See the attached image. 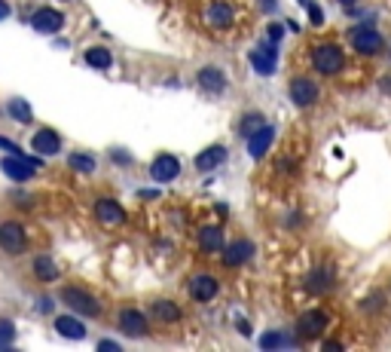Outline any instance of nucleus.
I'll use <instances>...</instances> for the list:
<instances>
[{"label":"nucleus","instance_id":"23","mask_svg":"<svg viewBox=\"0 0 391 352\" xmlns=\"http://www.w3.org/2000/svg\"><path fill=\"white\" fill-rule=\"evenodd\" d=\"M55 331H59L61 337H68V340H83V337H86V325L77 319V313L59 315V319H55Z\"/></svg>","mask_w":391,"mask_h":352},{"label":"nucleus","instance_id":"28","mask_svg":"<svg viewBox=\"0 0 391 352\" xmlns=\"http://www.w3.org/2000/svg\"><path fill=\"white\" fill-rule=\"evenodd\" d=\"M68 166L74 168V172H80V175H92L95 172V157H89V153H70L68 157Z\"/></svg>","mask_w":391,"mask_h":352},{"label":"nucleus","instance_id":"7","mask_svg":"<svg viewBox=\"0 0 391 352\" xmlns=\"http://www.w3.org/2000/svg\"><path fill=\"white\" fill-rule=\"evenodd\" d=\"M177 175H181V159L174 153H159L150 163V178L156 184H172Z\"/></svg>","mask_w":391,"mask_h":352},{"label":"nucleus","instance_id":"33","mask_svg":"<svg viewBox=\"0 0 391 352\" xmlns=\"http://www.w3.org/2000/svg\"><path fill=\"white\" fill-rule=\"evenodd\" d=\"M37 304H40V313H52V309H55V304H52V297H40V300H37Z\"/></svg>","mask_w":391,"mask_h":352},{"label":"nucleus","instance_id":"5","mask_svg":"<svg viewBox=\"0 0 391 352\" xmlns=\"http://www.w3.org/2000/svg\"><path fill=\"white\" fill-rule=\"evenodd\" d=\"M348 40H352L354 52H361V55H376L382 49V34L370 25H354L348 31Z\"/></svg>","mask_w":391,"mask_h":352},{"label":"nucleus","instance_id":"29","mask_svg":"<svg viewBox=\"0 0 391 352\" xmlns=\"http://www.w3.org/2000/svg\"><path fill=\"white\" fill-rule=\"evenodd\" d=\"M290 337H284V334H279V331H269V334H263L260 337V346L263 349H279V346H290Z\"/></svg>","mask_w":391,"mask_h":352},{"label":"nucleus","instance_id":"18","mask_svg":"<svg viewBox=\"0 0 391 352\" xmlns=\"http://www.w3.org/2000/svg\"><path fill=\"white\" fill-rule=\"evenodd\" d=\"M226 163V147L223 144H211V147H205V150H199L196 153V159H193V166H196V172H214L217 166H223Z\"/></svg>","mask_w":391,"mask_h":352},{"label":"nucleus","instance_id":"21","mask_svg":"<svg viewBox=\"0 0 391 352\" xmlns=\"http://www.w3.org/2000/svg\"><path fill=\"white\" fill-rule=\"evenodd\" d=\"M150 315L159 325H174V322H181V306L174 304V300H166V297H159V300H153L150 304Z\"/></svg>","mask_w":391,"mask_h":352},{"label":"nucleus","instance_id":"26","mask_svg":"<svg viewBox=\"0 0 391 352\" xmlns=\"http://www.w3.org/2000/svg\"><path fill=\"white\" fill-rule=\"evenodd\" d=\"M86 65H89V68H98V70H108V68L113 65L110 49H104V46H89V49H86Z\"/></svg>","mask_w":391,"mask_h":352},{"label":"nucleus","instance_id":"39","mask_svg":"<svg viewBox=\"0 0 391 352\" xmlns=\"http://www.w3.org/2000/svg\"><path fill=\"white\" fill-rule=\"evenodd\" d=\"M339 3H345V6H352V3H354V0H339Z\"/></svg>","mask_w":391,"mask_h":352},{"label":"nucleus","instance_id":"2","mask_svg":"<svg viewBox=\"0 0 391 352\" xmlns=\"http://www.w3.org/2000/svg\"><path fill=\"white\" fill-rule=\"evenodd\" d=\"M343 65H345V55L337 43H321V46L312 49V68H315L318 74L337 77L339 70H343Z\"/></svg>","mask_w":391,"mask_h":352},{"label":"nucleus","instance_id":"9","mask_svg":"<svg viewBox=\"0 0 391 352\" xmlns=\"http://www.w3.org/2000/svg\"><path fill=\"white\" fill-rule=\"evenodd\" d=\"M251 68L257 70L260 77L275 74V68H279V52H275V43H272V40L260 43L257 49H251Z\"/></svg>","mask_w":391,"mask_h":352},{"label":"nucleus","instance_id":"8","mask_svg":"<svg viewBox=\"0 0 391 352\" xmlns=\"http://www.w3.org/2000/svg\"><path fill=\"white\" fill-rule=\"evenodd\" d=\"M95 217H98V224H104V227H123L129 215H126V208L119 206L117 199L101 196V199H95Z\"/></svg>","mask_w":391,"mask_h":352},{"label":"nucleus","instance_id":"35","mask_svg":"<svg viewBox=\"0 0 391 352\" xmlns=\"http://www.w3.org/2000/svg\"><path fill=\"white\" fill-rule=\"evenodd\" d=\"M98 349H119V343L117 340H101L98 343Z\"/></svg>","mask_w":391,"mask_h":352},{"label":"nucleus","instance_id":"38","mask_svg":"<svg viewBox=\"0 0 391 352\" xmlns=\"http://www.w3.org/2000/svg\"><path fill=\"white\" fill-rule=\"evenodd\" d=\"M379 86H382V89H385V92L391 95V77H385V80H382V83H379Z\"/></svg>","mask_w":391,"mask_h":352},{"label":"nucleus","instance_id":"37","mask_svg":"<svg viewBox=\"0 0 391 352\" xmlns=\"http://www.w3.org/2000/svg\"><path fill=\"white\" fill-rule=\"evenodd\" d=\"M343 346H339V343H324V352H339Z\"/></svg>","mask_w":391,"mask_h":352},{"label":"nucleus","instance_id":"30","mask_svg":"<svg viewBox=\"0 0 391 352\" xmlns=\"http://www.w3.org/2000/svg\"><path fill=\"white\" fill-rule=\"evenodd\" d=\"M16 343V325L10 319H0V349H10Z\"/></svg>","mask_w":391,"mask_h":352},{"label":"nucleus","instance_id":"10","mask_svg":"<svg viewBox=\"0 0 391 352\" xmlns=\"http://www.w3.org/2000/svg\"><path fill=\"white\" fill-rule=\"evenodd\" d=\"M31 28L37 34H59L65 28V16L59 10H52V6H40L31 16Z\"/></svg>","mask_w":391,"mask_h":352},{"label":"nucleus","instance_id":"31","mask_svg":"<svg viewBox=\"0 0 391 352\" xmlns=\"http://www.w3.org/2000/svg\"><path fill=\"white\" fill-rule=\"evenodd\" d=\"M266 34H269V40H272V43H279V40L284 37V25H269Z\"/></svg>","mask_w":391,"mask_h":352},{"label":"nucleus","instance_id":"25","mask_svg":"<svg viewBox=\"0 0 391 352\" xmlns=\"http://www.w3.org/2000/svg\"><path fill=\"white\" fill-rule=\"evenodd\" d=\"M305 288H309L312 294H324L333 288V273L327 270V266H321V270L309 273V279H305Z\"/></svg>","mask_w":391,"mask_h":352},{"label":"nucleus","instance_id":"22","mask_svg":"<svg viewBox=\"0 0 391 352\" xmlns=\"http://www.w3.org/2000/svg\"><path fill=\"white\" fill-rule=\"evenodd\" d=\"M31 273H34V279L43 282V285H49V282H55V279H61L59 264H55V260L49 257V255H37V257H34Z\"/></svg>","mask_w":391,"mask_h":352},{"label":"nucleus","instance_id":"12","mask_svg":"<svg viewBox=\"0 0 391 352\" xmlns=\"http://www.w3.org/2000/svg\"><path fill=\"white\" fill-rule=\"evenodd\" d=\"M196 242H199V248H202L205 255H223V248H226L223 227H220V224H205V227L199 230Z\"/></svg>","mask_w":391,"mask_h":352},{"label":"nucleus","instance_id":"24","mask_svg":"<svg viewBox=\"0 0 391 352\" xmlns=\"http://www.w3.org/2000/svg\"><path fill=\"white\" fill-rule=\"evenodd\" d=\"M6 114H10V119H16L19 126H31L34 123V110H31V104H28L25 98H10V101H6Z\"/></svg>","mask_w":391,"mask_h":352},{"label":"nucleus","instance_id":"16","mask_svg":"<svg viewBox=\"0 0 391 352\" xmlns=\"http://www.w3.org/2000/svg\"><path fill=\"white\" fill-rule=\"evenodd\" d=\"M205 19H208V25L214 28V31H226V28H232L236 10H232L226 0H214V3H208V10H205Z\"/></svg>","mask_w":391,"mask_h":352},{"label":"nucleus","instance_id":"27","mask_svg":"<svg viewBox=\"0 0 391 352\" xmlns=\"http://www.w3.org/2000/svg\"><path fill=\"white\" fill-rule=\"evenodd\" d=\"M263 126H266V119H263V114H257V110H251V114L241 117V123H239V135H241V138H251L257 129H263Z\"/></svg>","mask_w":391,"mask_h":352},{"label":"nucleus","instance_id":"4","mask_svg":"<svg viewBox=\"0 0 391 352\" xmlns=\"http://www.w3.org/2000/svg\"><path fill=\"white\" fill-rule=\"evenodd\" d=\"M117 328L123 331L126 337H147L150 334V319H147L138 306H123L117 313Z\"/></svg>","mask_w":391,"mask_h":352},{"label":"nucleus","instance_id":"34","mask_svg":"<svg viewBox=\"0 0 391 352\" xmlns=\"http://www.w3.org/2000/svg\"><path fill=\"white\" fill-rule=\"evenodd\" d=\"M3 19H10V3H6V0H0V22H3Z\"/></svg>","mask_w":391,"mask_h":352},{"label":"nucleus","instance_id":"32","mask_svg":"<svg viewBox=\"0 0 391 352\" xmlns=\"http://www.w3.org/2000/svg\"><path fill=\"white\" fill-rule=\"evenodd\" d=\"M309 16H312V22H315V25H321V22H324L321 6H318V3H309Z\"/></svg>","mask_w":391,"mask_h":352},{"label":"nucleus","instance_id":"14","mask_svg":"<svg viewBox=\"0 0 391 352\" xmlns=\"http://www.w3.org/2000/svg\"><path fill=\"white\" fill-rule=\"evenodd\" d=\"M196 83H199V89L208 92V95H223L226 92V74L220 68H214V65H205L202 70H199Z\"/></svg>","mask_w":391,"mask_h":352},{"label":"nucleus","instance_id":"15","mask_svg":"<svg viewBox=\"0 0 391 352\" xmlns=\"http://www.w3.org/2000/svg\"><path fill=\"white\" fill-rule=\"evenodd\" d=\"M251 257H254V242L251 239H236V242H230L223 248V266H230V270L248 264Z\"/></svg>","mask_w":391,"mask_h":352},{"label":"nucleus","instance_id":"17","mask_svg":"<svg viewBox=\"0 0 391 352\" xmlns=\"http://www.w3.org/2000/svg\"><path fill=\"white\" fill-rule=\"evenodd\" d=\"M327 328V313H321V309H305V313L297 319V334L300 337H318L321 331Z\"/></svg>","mask_w":391,"mask_h":352},{"label":"nucleus","instance_id":"6","mask_svg":"<svg viewBox=\"0 0 391 352\" xmlns=\"http://www.w3.org/2000/svg\"><path fill=\"white\" fill-rule=\"evenodd\" d=\"M187 291H190V297H193L196 304H211V300L217 297V291H220V282L211 276V273H193Z\"/></svg>","mask_w":391,"mask_h":352},{"label":"nucleus","instance_id":"20","mask_svg":"<svg viewBox=\"0 0 391 352\" xmlns=\"http://www.w3.org/2000/svg\"><path fill=\"white\" fill-rule=\"evenodd\" d=\"M275 141V129L272 126H263V129H257L251 138H248V153H251V159H263L266 157V150L272 147Z\"/></svg>","mask_w":391,"mask_h":352},{"label":"nucleus","instance_id":"1","mask_svg":"<svg viewBox=\"0 0 391 352\" xmlns=\"http://www.w3.org/2000/svg\"><path fill=\"white\" fill-rule=\"evenodd\" d=\"M59 297H61V304H65L70 313H77V315H86V319H98V315H104L101 297H95V294L86 291V288H80V285L61 288Z\"/></svg>","mask_w":391,"mask_h":352},{"label":"nucleus","instance_id":"36","mask_svg":"<svg viewBox=\"0 0 391 352\" xmlns=\"http://www.w3.org/2000/svg\"><path fill=\"white\" fill-rule=\"evenodd\" d=\"M257 3L263 6V10H266V12H272L275 10V6H279V3H275V0H257Z\"/></svg>","mask_w":391,"mask_h":352},{"label":"nucleus","instance_id":"13","mask_svg":"<svg viewBox=\"0 0 391 352\" xmlns=\"http://www.w3.org/2000/svg\"><path fill=\"white\" fill-rule=\"evenodd\" d=\"M0 172H3L10 181H16V184H25V181H31L34 175H37V168H34L31 163H25L22 157H16V153H12V157L0 159Z\"/></svg>","mask_w":391,"mask_h":352},{"label":"nucleus","instance_id":"19","mask_svg":"<svg viewBox=\"0 0 391 352\" xmlns=\"http://www.w3.org/2000/svg\"><path fill=\"white\" fill-rule=\"evenodd\" d=\"M31 147H34V153H40V157H55V153L61 150V138L55 129H37L31 138Z\"/></svg>","mask_w":391,"mask_h":352},{"label":"nucleus","instance_id":"3","mask_svg":"<svg viewBox=\"0 0 391 352\" xmlns=\"http://www.w3.org/2000/svg\"><path fill=\"white\" fill-rule=\"evenodd\" d=\"M0 248L10 257H22L28 248V230L19 221H0Z\"/></svg>","mask_w":391,"mask_h":352},{"label":"nucleus","instance_id":"11","mask_svg":"<svg viewBox=\"0 0 391 352\" xmlns=\"http://www.w3.org/2000/svg\"><path fill=\"white\" fill-rule=\"evenodd\" d=\"M318 83L309 80V77H294L290 80V101L297 104V108H312V104L318 101Z\"/></svg>","mask_w":391,"mask_h":352}]
</instances>
